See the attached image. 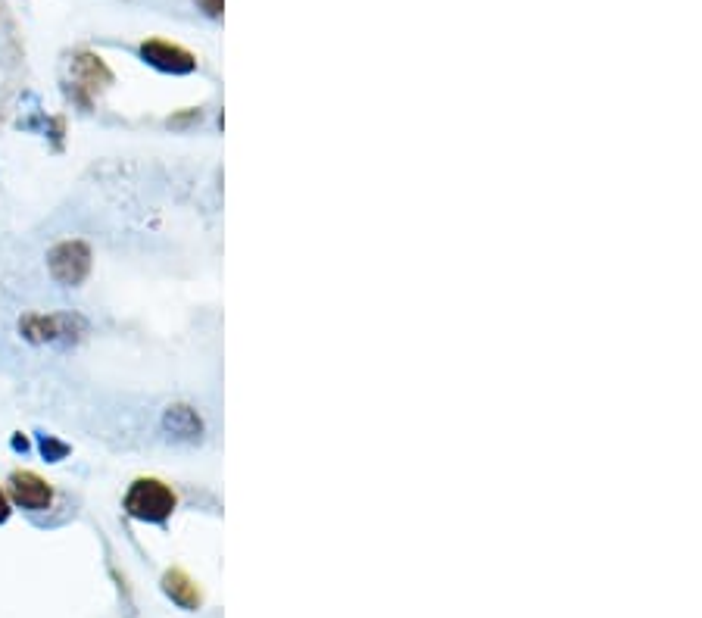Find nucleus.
Wrapping results in <instances>:
<instances>
[{
  "mask_svg": "<svg viewBox=\"0 0 702 618\" xmlns=\"http://www.w3.org/2000/svg\"><path fill=\"white\" fill-rule=\"evenodd\" d=\"M141 57H144L150 66L163 69V72H175V75L194 72V66H197L194 54H188L185 47L169 44V41H144V44H141Z\"/></svg>",
  "mask_w": 702,
  "mask_h": 618,
  "instance_id": "3",
  "label": "nucleus"
},
{
  "mask_svg": "<svg viewBox=\"0 0 702 618\" xmlns=\"http://www.w3.org/2000/svg\"><path fill=\"white\" fill-rule=\"evenodd\" d=\"M163 587H166V594L178 606H185V609H197L200 606V590H197V584L185 572H169L163 578Z\"/></svg>",
  "mask_w": 702,
  "mask_h": 618,
  "instance_id": "6",
  "label": "nucleus"
},
{
  "mask_svg": "<svg viewBox=\"0 0 702 618\" xmlns=\"http://www.w3.org/2000/svg\"><path fill=\"white\" fill-rule=\"evenodd\" d=\"M166 428L181 434V437H194V434H200V419H197V412L188 409V406H172L166 412Z\"/></svg>",
  "mask_w": 702,
  "mask_h": 618,
  "instance_id": "8",
  "label": "nucleus"
},
{
  "mask_svg": "<svg viewBox=\"0 0 702 618\" xmlns=\"http://www.w3.org/2000/svg\"><path fill=\"white\" fill-rule=\"evenodd\" d=\"M200 7L210 13V16H219L222 13V0H200Z\"/></svg>",
  "mask_w": 702,
  "mask_h": 618,
  "instance_id": "10",
  "label": "nucleus"
},
{
  "mask_svg": "<svg viewBox=\"0 0 702 618\" xmlns=\"http://www.w3.org/2000/svg\"><path fill=\"white\" fill-rule=\"evenodd\" d=\"M41 450H44V456H47L50 462H57L60 456H66V447H63V444H57L54 437H44V441H41Z\"/></svg>",
  "mask_w": 702,
  "mask_h": 618,
  "instance_id": "9",
  "label": "nucleus"
},
{
  "mask_svg": "<svg viewBox=\"0 0 702 618\" xmlns=\"http://www.w3.org/2000/svg\"><path fill=\"white\" fill-rule=\"evenodd\" d=\"M91 269V250L82 241H63L50 250V275L60 285H78Z\"/></svg>",
  "mask_w": 702,
  "mask_h": 618,
  "instance_id": "2",
  "label": "nucleus"
},
{
  "mask_svg": "<svg viewBox=\"0 0 702 618\" xmlns=\"http://www.w3.org/2000/svg\"><path fill=\"white\" fill-rule=\"evenodd\" d=\"M7 519H10V500L4 491H0V522H7Z\"/></svg>",
  "mask_w": 702,
  "mask_h": 618,
  "instance_id": "11",
  "label": "nucleus"
},
{
  "mask_svg": "<svg viewBox=\"0 0 702 618\" xmlns=\"http://www.w3.org/2000/svg\"><path fill=\"white\" fill-rule=\"evenodd\" d=\"M125 509L141 522H166L175 509V494L163 481L156 478H138L125 494Z\"/></svg>",
  "mask_w": 702,
  "mask_h": 618,
  "instance_id": "1",
  "label": "nucleus"
},
{
  "mask_svg": "<svg viewBox=\"0 0 702 618\" xmlns=\"http://www.w3.org/2000/svg\"><path fill=\"white\" fill-rule=\"evenodd\" d=\"M72 328V319L69 316H29L22 322V331L29 341H57V338H66Z\"/></svg>",
  "mask_w": 702,
  "mask_h": 618,
  "instance_id": "5",
  "label": "nucleus"
},
{
  "mask_svg": "<svg viewBox=\"0 0 702 618\" xmlns=\"http://www.w3.org/2000/svg\"><path fill=\"white\" fill-rule=\"evenodd\" d=\"M10 494L22 509H47L50 500H54V491L44 478H38L35 472H13L10 478Z\"/></svg>",
  "mask_w": 702,
  "mask_h": 618,
  "instance_id": "4",
  "label": "nucleus"
},
{
  "mask_svg": "<svg viewBox=\"0 0 702 618\" xmlns=\"http://www.w3.org/2000/svg\"><path fill=\"white\" fill-rule=\"evenodd\" d=\"M75 72H78V85H85V88H100L113 79L110 69L100 63V57H91V54L75 57Z\"/></svg>",
  "mask_w": 702,
  "mask_h": 618,
  "instance_id": "7",
  "label": "nucleus"
}]
</instances>
